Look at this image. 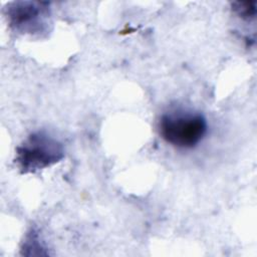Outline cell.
I'll use <instances>...</instances> for the list:
<instances>
[{
    "mask_svg": "<svg viewBox=\"0 0 257 257\" xmlns=\"http://www.w3.org/2000/svg\"><path fill=\"white\" fill-rule=\"evenodd\" d=\"M62 157L61 145L40 133L31 135L17 150V161L24 172L45 168L56 163Z\"/></svg>",
    "mask_w": 257,
    "mask_h": 257,
    "instance_id": "cell-2",
    "label": "cell"
},
{
    "mask_svg": "<svg viewBox=\"0 0 257 257\" xmlns=\"http://www.w3.org/2000/svg\"><path fill=\"white\" fill-rule=\"evenodd\" d=\"M159 130L168 144L179 149H192L205 137L207 120L197 112L165 113L160 119Z\"/></svg>",
    "mask_w": 257,
    "mask_h": 257,
    "instance_id": "cell-1",
    "label": "cell"
}]
</instances>
